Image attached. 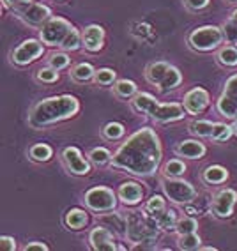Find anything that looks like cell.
<instances>
[{
  "label": "cell",
  "mask_w": 237,
  "mask_h": 251,
  "mask_svg": "<svg viewBox=\"0 0 237 251\" xmlns=\"http://www.w3.org/2000/svg\"><path fill=\"white\" fill-rule=\"evenodd\" d=\"M161 142L156 131L142 127L126 140L112 157V166L134 177H151L161 163Z\"/></svg>",
  "instance_id": "obj_1"
},
{
  "label": "cell",
  "mask_w": 237,
  "mask_h": 251,
  "mask_svg": "<svg viewBox=\"0 0 237 251\" xmlns=\"http://www.w3.org/2000/svg\"><path fill=\"white\" fill-rule=\"evenodd\" d=\"M80 110V103L75 96H53V98L43 99L28 113V124L34 129L46 127V126L57 124L71 119Z\"/></svg>",
  "instance_id": "obj_2"
},
{
  "label": "cell",
  "mask_w": 237,
  "mask_h": 251,
  "mask_svg": "<svg viewBox=\"0 0 237 251\" xmlns=\"http://www.w3.org/2000/svg\"><path fill=\"white\" fill-rule=\"evenodd\" d=\"M131 104H133V108L136 112L143 113V115H149L152 121L159 122V124H168V122L181 121L184 117V113H188L184 104L158 103V99L152 94H147V92H138L133 98Z\"/></svg>",
  "instance_id": "obj_3"
},
{
  "label": "cell",
  "mask_w": 237,
  "mask_h": 251,
  "mask_svg": "<svg viewBox=\"0 0 237 251\" xmlns=\"http://www.w3.org/2000/svg\"><path fill=\"white\" fill-rule=\"evenodd\" d=\"M223 41V30H221V27H214V25L198 27L188 36L189 46L197 51H214L221 46Z\"/></svg>",
  "instance_id": "obj_4"
},
{
  "label": "cell",
  "mask_w": 237,
  "mask_h": 251,
  "mask_svg": "<svg viewBox=\"0 0 237 251\" xmlns=\"http://www.w3.org/2000/svg\"><path fill=\"white\" fill-rule=\"evenodd\" d=\"M163 191L170 202L179 203V205H188L195 202L197 198V189L188 180H183L181 177H165L161 182Z\"/></svg>",
  "instance_id": "obj_5"
},
{
  "label": "cell",
  "mask_w": 237,
  "mask_h": 251,
  "mask_svg": "<svg viewBox=\"0 0 237 251\" xmlns=\"http://www.w3.org/2000/svg\"><path fill=\"white\" fill-rule=\"evenodd\" d=\"M73 25L66 18H50L45 25H41L39 37L46 46H62L64 39L73 30Z\"/></svg>",
  "instance_id": "obj_6"
},
{
  "label": "cell",
  "mask_w": 237,
  "mask_h": 251,
  "mask_svg": "<svg viewBox=\"0 0 237 251\" xmlns=\"http://www.w3.org/2000/svg\"><path fill=\"white\" fill-rule=\"evenodd\" d=\"M117 195L113 193V189L106 188V186H96L90 188L83 197V202L89 207L90 211L94 212H110L115 211L117 207Z\"/></svg>",
  "instance_id": "obj_7"
},
{
  "label": "cell",
  "mask_w": 237,
  "mask_h": 251,
  "mask_svg": "<svg viewBox=\"0 0 237 251\" xmlns=\"http://www.w3.org/2000/svg\"><path fill=\"white\" fill-rule=\"evenodd\" d=\"M216 110L225 119H230V121L237 119V73L225 81L223 92L216 103Z\"/></svg>",
  "instance_id": "obj_8"
},
{
  "label": "cell",
  "mask_w": 237,
  "mask_h": 251,
  "mask_svg": "<svg viewBox=\"0 0 237 251\" xmlns=\"http://www.w3.org/2000/svg\"><path fill=\"white\" fill-rule=\"evenodd\" d=\"M16 13L20 14V18L25 23L32 25V27H39L45 25L50 18H52V9L48 5L36 4V2H25V4H18L13 7Z\"/></svg>",
  "instance_id": "obj_9"
},
{
  "label": "cell",
  "mask_w": 237,
  "mask_h": 251,
  "mask_svg": "<svg viewBox=\"0 0 237 251\" xmlns=\"http://www.w3.org/2000/svg\"><path fill=\"white\" fill-rule=\"evenodd\" d=\"M45 43L39 39H27L22 45H18L11 53V60L16 66H28V64L36 62L41 55L45 53Z\"/></svg>",
  "instance_id": "obj_10"
},
{
  "label": "cell",
  "mask_w": 237,
  "mask_h": 251,
  "mask_svg": "<svg viewBox=\"0 0 237 251\" xmlns=\"http://www.w3.org/2000/svg\"><path fill=\"white\" fill-rule=\"evenodd\" d=\"M237 203V191L236 189H219L218 193L212 197V203H211V212L214 218L219 220H227L234 214V207Z\"/></svg>",
  "instance_id": "obj_11"
},
{
  "label": "cell",
  "mask_w": 237,
  "mask_h": 251,
  "mask_svg": "<svg viewBox=\"0 0 237 251\" xmlns=\"http://www.w3.org/2000/svg\"><path fill=\"white\" fill-rule=\"evenodd\" d=\"M60 159H62L64 166L69 174L78 175V177L90 174V159L80 152V149L66 147L60 154Z\"/></svg>",
  "instance_id": "obj_12"
},
{
  "label": "cell",
  "mask_w": 237,
  "mask_h": 251,
  "mask_svg": "<svg viewBox=\"0 0 237 251\" xmlns=\"http://www.w3.org/2000/svg\"><path fill=\"white\" fill-rule=\"evenodd\" d=\"M89 244L96 251H115L119 248L113 241V232L106 228L105 225H99V226L90 230Z\"/></svg>",
  "instance_id": "obj_13"
},
{
  "label": "cell",
  "mask_w": 237,
  "mask_h": 251,
  "mask_svg": "<svg viewBox=\"0 0 237 251\" xmlns=\"http://www.w3.org/2000/svg\"><path fill=\"white\" fill-rule=\"evenodd\" d=\"M209 92L204 87H195L184 96V108L189 115H200L207 106H209Z\"/></svg>",
  "instance_id": "obj_14"
},
{
  "label": "cell",
  "mask_w": 237,
  "mask_h": 251,
  "mask_svg": "<svg viewBox=\"0 0 237 251\" xmlns=\"http://www.w3.org/2000/svg\"><path fill=\"white\" fill-rule=\"evenodd\" d=\"M83 48L90 53H98L105 46V28L101 25H89L81 34Z\"/></svg>",
  "instance_id": "obj_15"
},
{
  "label": "cell",
  "mask_w": 237,
  "mask_h": 251,
  "mask_svg": "<svg viewBox=\"0 0 237 251\" xmlns=\"http://www.w3.org/2000/svg\"><path fill=\"white\" fill-rule=\"evenodd\" d=\"M117 197L124 205H138L143 198V189L138 182L134 180H128V182H122L119 186V191H117Z\"/></svg>",
  "instance_id": "obj_16"
},
{
  "label": "cell",
  "mask_w": 237,
  "mask_h": 251,
  "mask_svg": "<svg viewBox=\"0 0 237 251\" xmlns=\"http://www.w3.org/2000/svg\"><path fill=\"white\" fill-rule=\"evenodd\" d=\"M99 223L112 230L115 235H121V237L128 235V214L110 211L108 214L99 216Z\"/></svg>",
  "instance_id": "obj_17"
},
{
  "label": "cell",
  "mask_w": 237,
  "mask_h": 251,
  "mask_svg": "<svg viewBox=\"0 0 237 251\" xmlns=\"http://www.w3.org/2000/svg\"><path fill=\"white\" fill-rule=\"evenodd\" d=\"M175 152H177V156H181V157L200 159V157L206 156L207 149H206V145L202 144V142H198V140H184V142H181V144L177 145Z\"/></svg>",
  "instance_id": "obj_18"
},
{
  "label": "cell",
  "mask_w": 237,
  "mask_h": 251,
  "mask_svg": "<svg viewBox=\"0 0 237 251\" xmlns=\"http://www.w3.org/2000/svg\"><path fill=\"white\" fill-rule=\"evenodd\" d=\"M168 69H170V64H166V62H152V64H149L147 69H145V80H147L151 85L159 87V85H161V81L165 80Z\"/></svg>",
  "instance_id": "obj_19"
},
{
  "label": "cell",
  "mask_w": 237,
  "mask_h": 251,
  "mask_svg": "<svg viewBox=\"0 0 237 251\" xmlns=\"http://www.w3.org/2000/svg\"><path fill=\"white\" fill-rule=\"evenodd\" d=\"M89 223V214L83 209H69L64 216V225L69 230H81Z\"/></svg>",
  "instance_id": "obj_20"
},
{
  "label": "cell",
  "mask_w": 237,
  "mask_h": 251,
  "mask_svg": "<svg viewBox=\"0 0 237 251\" xmlns=\"http://www.w3.org/2000/svg\"><path fill=\"white\" fill-rule=\"evenodd\" d=\"M202 179L206 184H223L228 179V170L221 165H211L207 166L204 174H202Z\"/></svg>",
  "instance_id": "obj_21"
},
{
  "label": "cell",
  "mask_w": 237,
  "mask_h": 251,
  "mask_svg": "<svg viewBox=\"0 0 237 251\" xmlns=\"http://www.w3.org/2000/svg\"><path fill=\"white\" fill-rule=\"evenodd\" d=\"M94 76H96V69L89 62L76 64L75 68L71 69V78L75 81H78V83H85V81L94 80Z\"/></svg>",
  "instance_id": "obj_22"
},
{
  "label": "cell",
  "mask_w": 237,
  "mask_h": 251,
  "mask_svg": "<svg viewBox=\"0 0 237 251\" xmlns=\"http://www.w3.org/2000/svg\"><path fill=\"white\" fill-rule=\"evenodd\" d=\"M181 83H183V75H181V71L177 68H174V66H170V69H168V73H166L165 80L161 81V85L158 87V89H159V92L166 94V92L177 89Z\"/></svg>",
  "instance_id": "obj_23"
},
{
  "label": "cell",
  "mask_w": 237,
  "mask_h": 251,
  "mask_svg": "<svg viewBox=\"0 0 237 251\" xmlns=\"http://www.w3.org/2000/svg\"><path fill=\"white\" fill-rule=\"evenodd\" d=\"M216 58H218V62L225 68H236L237 66V46L232 45H227V46H221L218 50V53H216Z\"/></svg>",
  "instance_id": "obj_24"
},
{
  "label": "cell",
  "mask_w": 237,
  "mask_h": 251,
  "mask_svg": "<svg viewBox=\"0 0 237 251\" xmlns=\"http://www.w3.org/2000/svg\"><path fill=\"white\" fill-rule=\"evenodd\" d=\"M28 156H30L32 161L46 163V161L52 159V156H53V149L50 147L48 144H36V145H32L30 147Z\"/></svg>",
  "instance_id": "obj_25"
},
{
  "label": "cell",
  "mask_w": 237,
  "mask_h": 251,
  "mask_svg": "<svg viewBox=\"0 0 237 251\" xmlns=\"http://www.w3.org/2000/svg\"><path fill=\"white\" fill-rule=\"evenodd\" d=\"M113 92L122 99H131L138 94L136 92V83L131 80H119L113 83Z\"/></svg>",
  "instance_id": "obj_26"
},
{
  "label": "cell",
  "mask_w": 237,
  "mask_h": 251,
  "mask_svg": "<svg viewBox=\"0 0 237 251\" xmlns=\"http://www.w3.org/2000/svg\"><path fill=\"white\" fill-rule=\"evenodd\" d=\"M165 211H166V202H165V198L159 197V195L151 197L147 200V203H145V212L151 216L152 220H156L158 216L163 214Z\"/></svg>",
  "instance_id": "obj_27"
},
{
  "label": "cell",
  "mask_w": 237,
  "mask_h": 251,
  "mask_svg": "<svg viewBox=\"0 0 237 251\" xmlns=\"http://www.w3.org/2000/svg\"><path fill=\"white\" fill-rule=\"evenodd\" d=\"M212 129H214V122L211 121H193L189 124V131L195 136H200V138H211Z\"/></svg>",
  "instance_id": "obj_28"
},
{
  "label": "cell",
  "mask_w": 237,
  "mask_h": 251,
  "mask_svg": "<svg viewBox=\"0 0 237 251\" xmlns=\"http://www.w3.org/2000/svg\"><path fill=\"white\" fill-rule=\"evenodd\" d=\"M179 218H177V212L174 209H166L163 214H159L156 218V223L158 226L161 230H166V232H170V230H175V225H177Z\"/></svg>",
  "instance_id": "obj_29"
},
{
  "label": "cell",
  "mask_w": 237,
  "mask_h": 251,
  "mask_svg": "<svg viewBox=\"0 0 237 251\" xmlns=\"http://www.w3.org/2000/svg\"><path fill=\"white\" fill-rule=\"evenodd\" d=\"M179 250H186V251H191V250H200L202 248V239L197 232L193 233H184V235H179Z\"/></svg>",
  "instance_id": "obj_30"
},
{
  "label": "cell",
  "mask_w": 237,
  "mask_h": 251,
  "mask_svg": "<svg viewBox=\"0 0 237 251\" xmlns=\"http://www.w3.org/2000/svg\"><path fill=\"white\" fill-rule=\"evenodd\" d=\"M90 159V163H94L96 166H103V165H108V163H112V152L105 147H96L92 149L87 156Z\"/></svg>",
  "instance_id": "obj_31"
},
{
  "label": "cell",
  "mask_w": 237,
  "mask_h": 251,
  "mask_svg": "<svg viewBox=\"0 0 237 251\" xmlns=\"http://www.w3.org/2000/svg\"><path fill=\"white\" fill-rule=\"evenodd\" d=\"M80 46H83V37H81V34L76 30V28H73V30L69 32V36L64 39L60 48H62L64 51H76Z\"/></svg>",
  "instance_id": "obj_32"
},
{
  "label": "cell",
  "mask_w": 237,
  "mask_h": 251,
  "mask_svg": "<svg viewBox=\"0 0 237 251\" xmlns=\"http://www.w3.org/2000/svg\"><path fill=\"white\" fill-rule=\"evenodd\" d=\"M198 230V221L195 218H189V216H184V218H179L177 225H175V232L179 235H184V233H193Z\"/></svg>",
  "instance_id": "obj_33"
},
{
  "label": "cell",
  "mask_w": 237,
  "mask_h": 251,
  "mask_svg": "<svg viewBox=\"0 0 237 251\" xmlns=\"http://www.w3.org/2000/svg\"><path fill=\"white\" fill-rule=\"evenodd\" d=\"M126 133V127L121 124V122H108L106 126L103 127V136L106 140H119L122 138Z\"/></svg>",
  "instance_id": "obj_34"
},
{
  "label": "cell",
  "mask_w": 237,
  "mask_h": 251,
  "mask_svg": "<svg viewBox=\"0 0 237 251\" xmlns=\"http://www.w3.org/2000/svg\"><path fill=\"white\" fill-rule=\"evenodd\" d=\"M184 172H186V165L181 159H170L163 168L165 177H183Z\"/></svg>",
  "instance_id": "obj_35"
},
{
  "label": "cell",
  "mask_w": 237,
  "mask_h": 251,
  "mask_svg": "<svg viewBox=\"0 0 237 251\" xmlns=\"http://www.w3.org/2000/svg\"><path fill=\"white\" fill-rule=\"evenodd\" d=\"M115 78H117V73L110 68H103L96 71V76L94 81L98 85H113L115 83Z\"/></svg>",
  "instance_id": "obj_36"
},
{
  "label": "cell",
  "mask_w": 237,
  "mask_h": 251,
  "mask_svg": "<svg viewBox=\"0 0 237 251\" xmlns=\"http://www.w3.org/2000/svg\"><path fill=\"white\" fill-rule=\"evenodd\" d=\"M69 55L67 53H64V51H57V53H52L48 57V66L50 68H53V69H57V71H60V69H64V68H67L69 66Z\"/></svg>",
  "instance_id": "obj_37"
},
{
  "label": "cell",
  "mask_w": 237,
  "mask_h": 251,
  "mask_svg": "<svg viewBox=\"0 0 237 251\" xmlns=\"http://www.w3.org/2000/svg\"><path fill=\"white\" fill-rule=\"evenodd\" d=\"M232 136V127L223 122H214V129H212V136L211 138L216 142H227Z\"/></svg>",
  "instance_id": "obj_38"
},
{
  "label": "cell",
  "mask_w": 237,
  "mask_h": 251,
  "mask_svg": "<svg viewBox=\"0 0 237 251\" xmlns=\"http://www.w3.org/2000/svg\"><path fill=\"white\" fill-rule=\"evenodd\" d=\"M36 80L41 81V83H55L58 80V71L53 68H41L39 71L36 73Z\"/></svg>",
  "instance_id": "obj_39"
},
{
  "label": "cell",
  "mask_w": 237,
  "mask_h": 251,
  "mask_svg": "<svg viewBox=\"0 0 237 251\" xmlns=\"http://www.w3.org/2000/svg\"><path fill=\"white\" fill-rule=\"evenodd\" d=\"M223 36H225V41L227 43H232V45H237V22H234L232 18L228 20V22L223 23Z\"/></svg>",
  "instance_id": "obj_40"
},
{
  "label": "cell",
  "mask_w": 237,
  "mask_h": 251,
  "mask_svg": "<svg viewBox=\"0 0 237 251\" xmlns=\"http://www.w3.org/2000/svg\"><path fill=\"white\" fill-rule=\"evenodd\" d=\"M184 5L189 11H202L209 5V0H184Z\"/></svg>",
  "instance_id": "obj_41"
},
{
  "label": "cell",
  "mask_w": 237,
  "mask_h": 251,
  "mask_svg": "<svg viewBox=\"0 0 237 251\" xmlns=\"http://www.w3.org/2000/svg\"><path fill=\"white\" fill-rule=\"evenodd\" d=\"M0 250H4V251H14V250H16V241H14L13 237H7V235L0 237Z\"/></svg>",
  "instance_id": "obj_42"
},
{
  "label": "cell",
  "mask_w": 237,
  "mask_h": 251,
  "mask_svg": "<svg viewBox=\"0 0 237 251\" xmlns=\"http://www.w3.org/2000/svg\"><path fill=\"white\" fill-rule=\"evenodd\" d=\"M23 251H48V246H46L45 242L34 241V242L25 244V246H23Z\"/></svg>",
  "instance_id": "obj_43"
},
{
  "label": "cell",
  "mask_w": 237,
  "mask_h": 251,
  "mask_svg": "<svg viewBox=\"0 0 237 251\" xmlns=\"http://www.w3.org/2000/svg\"><path fill=\"white\" fill-rule=\"evenodd\" d=\"M230 18H232V20H234V22H237V9H236V11H234V13H232V16H230Z\"/></svg>",
  "instance_id": "obj_44"
},
{
  "label": "cell",
  "mask_w": 237,
  "mask_h": 251,
  "mask_svg": "<svg viewBox=\"0 0 237 251\" xmlns=\"http://www.w3.org/2000/svg\"><path fill=\"white\" fill-rule=\"evenodd\" d=\"M200 250H206V251H211V250H214V248L212 246H202Z\"/></svg>",
  "instance_id": "obj_45"
},
{
  "label": "cell",
  "mask_w": 237,
  "mask_h": 251,
  "mask_svg": "<svg viewBox=\"0 0 237 251\" xmlns=\"http://www.w3.org/2000/svg\"><path fill=\"white\" fill-rule=\"evenodd\" d=\"M228 2H237V0H228Z\"/></svg>",
  "instance_id": "obj_46"
}]
</instances>
